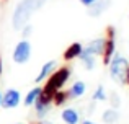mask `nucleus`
<instances>
[{
    "label": "nucleus",
    "mask_w": 129,
    "mask_h": 124,
    "mask_svg": "<svg viewBox=\"0 0 129 124\" xmlns=\"http://www.w3.org/2000/svg\"><path fill=\"white\" fill-rule=\"evenodd\" d=\"M46 2L47 0H20L12 13V28L15 31H20L25 25L29 23L33 13L41 10Z\"/></svg>",
    "instance_id": "nucleus-1"
},
{
    "label": "nucleus",
    "mask_w": 129,
    "mask_h": 124,
    "mask_svg": "<svg viewBox=\"0 0 129 124\" xmlns=\"http://www.w3.org/2000/svg\"><path fill=\"white\" fill-rule=\"evenodd\" d=\"M70 77H72V69L69 65H60L47 77L43 82V95L51 96L52 98L54 93L62 90L64 87L69 83Z\"/></svg>",
    "instance_id": "nucleus-2"
},
{
    "label": "nucleus",
    "mask_w": 129,
    "mask_h": 124,
    "mask_svg": "<svg viewBox=\"0 0 129 124\" xmlns=\"http://www.w3.org/2000/svg\"><path fill=\"white\" fill-rule=\"evenodd\" d=\"M127 67H129V61L124 56H121L119 52H116L111 59V62L108 64V72H110L111 80L118 85H126Z\"/></svg>",
    "instance_id": "nucleus-3"
},
{
    "label": "nucleus",
    "mask_w": 129,
    "mask_h": 124,
    "mask_svg": "<svg viewBox=\"0 0 129 124\" xmlns=\"http://www.w3.org/2000/svg\"><path fill=\"white\" fill-rule=\"evenodd\" d=\"M105 49L103 54H101V61H103V65L108 67V64L111 62L113 56L116 54V28L114 26H106V34H105Z\"/></svg>",
    "instance_id": "nucleus-4"
},
{
    "label": "nucleus",
    "mask_w": 129,
    "mask_h": 124,
    "mask_svg": "<svg viewBox=\"0 0 129 124\" xmlns=\"http://www.w3.org/2000/svg\"><path fill=\"white\" fill-rule=\"evenodd\" d=\"M31 52H33L31 43H29L28 39H20L15 44V48H13L12 61L15 64H18V65H25V64H28L29 59H31Z\"/></svg>",
    "instance_id": "nucleus-5"
},
{
    "label": "nucleus",
    "mask_w": 129,
    "mask_h": 124,
    "mask_svg": "<svg viewBox=\"0 0 129 124\" xmlns=\"http://www.w3.org/2000/svg\"><path fill=\"white\" fill-rule=\"evenodd\" d=\"M33 108H35L36 118H38L39 121H43V119H46V116L49 114L51 109H52V98H51V96L43 95V92H41V95H39L38 100L35 101Z\"/></svg>",
    "instance_id": "nucleus-6"
},
{
    "label": "nucleus",
    "mask_w": 129,
    "mask_h": 124,
    "mask_svg": "<svg viewBox=\"0 0 129 124\" xmlns=\"http://www.w3.org/2000/svg\"><path fill=\"white\" fill-rule=\"evenodd\" d=\"M21 105V93L16 88H8L3 92L2 96V108L5 109H15Z\"/></svg>",
    "instance_id": "nucleus-7"
},
{
    "label": "nucleus",
    "mask_w": 129,
    "mask_h": 124,
    "mask_svg": "<svg viewBox=\"0 0 129 124\" xmlns=\"http://www.w3.org/2000/svg\"><path fill=\"white\" fill-rule=\"evenodd\" d=\"M60 119L64 124H80L82 122V111L74 106H67L60 113Z\"/></svg>",
    "instance_id": "nucleus-8"
},
{
    "label": "nucleus",
    "mask_w": 129,
    "mask_h": 124,
    "mask_svg": "<svg viewBox=\"0 0 129 124\" xmlns=\"http://www.w3.org/2000/svg\"><path fill=\"white\" fill-rule=\"evenodd\" d=\"M111 3H113V0H96L93 5H90L87 8L88 16H90V18H100V16L111 7Z\"/></svg>",
    "instance_id": "nucleus-9"
},
{
    "label": "nucleus",
    "mask_w": 129,
    "mask_h": 124,
    "mask_svg": "<svg viewBox=\"0 0 129 124\" xmlns=\"http://www.w3.org/2000/svg\"><path fill=\"white\" fill-rule=\"evenodd\" d=\"M105 41H106L105 36H101V38H93L83 46V49H85L87 52H90L91 56H95V57H101L103 49H105Z\"/></svg>",
    "instance_id": "nucleus-10"
},
{
    "label": "nucleus",
    "mask_w": 129,
    "mask_h": 124,
    "mask_svg": "<svg viewBox=\"0 0 129 124\" xmlns=\"http://www.w3.org/2000/svg\"><path fill=\"white\" fill-rule=\"evenodd\" d=\"M57 69V62L54 61H47V62H44L43 65H41V69H39V72H38V75L35 77V83L36 85H41V83L44 82V80L47 78V77L51 75V73L54 72V70Z\"/></svg>",
    "instance_id": "nucleus-11"
},
{
    "label": "nucleus",
    "mask_w": 129,
    "mask_h": 124,
    "mask_svg": "<svg viewBox=\"0 0 129 124\" xmlns=\"http://www.w3.org/2000/svg\"><path fill=\"white\" fill-rule=\"evenodd\" d=\"M83 51V44L79 41L72 43V44H69V48L64 51V61L66 62H72V61H77L79 59V56L82 54Z\"/></svg>",
    "instance_id": "nucleus-12"
},
{
    "label": "nucleus",
    "mask_w": 129,
    "mask_h": 124,
    "mask_svg": "<svg viewBox=\"0 0 129 124\" xmlns=\"http://www.w3.org/2000/svg\"><path fill=\"white\" fill-rule=\"evenodd\" d=\"M67 92H69V98L70 100H80L87 93V83L83 82V80H75Z\"/></svg>",
    "instance_id": "nucleus-13"
},
{
    "label": "nucleus",
    "mask_w": 129,
    "mask_h": 124,
    "mask_svg": "<svg viewBox=\"0 0 129 124\" xmlns=\"http://www.w3.org/2000/svg\"><path fill=\"white\" fill-rule=\"evenodd\" d=\"M41 92H43V87H41V85H35L33 88H29L28 92H26L25 98H21L23 105H25L26 108H29V106H33V105H35V101L38 100V96L41 95Z\"/></svg>",
    "instance_id": "nucleus-14"
},
{
    "label": "nucleus",
    "mask_w": 129,
    "mask_h": 124,
    "mask_svg": "<svg viewBox=\"0 0 129 124\" xmlns=\"http://www.w3.org/2000/svg\"><path fill=\"white\" fill-rule=\"evenodd\" d=\"M79 61L82 62V65H83L85 70H95V69H96V57L91 56L90 52H87L85 49H83L82 54L79 56Z\"/></svg>",
    "instance_id": "nucleus-15"
},
{
    "label": "nucleus",
    "mask_w": 129,
    "mask_h": 124,
    "mask_svg": "<svg viewBox=\"0 0 129 124\" xmlns=\"http://www.w3.org/2000/svg\"><path fill=\"white\" fill-rule=\"evenodd\" d=\"M101 121L103 124H116L119 121V111L114 108H106L101 113Z\"/></svg>",
    "instance_id": "nucleus-16"
},
{
    "label": "nucleus",
    "mask_w": 129,
    "mask_h": 124,
    "mask_svg": "<svg viewBox=\"0 0 129 124\" xmlns=\"http://www.w3.org/2000/svg\"><path fill=\"white\" fill-rule=\"evenodd\" d=\"M67 101H70V98H69V92L67 90H59V92H56L54 93V96H52V105L54 106H62V105H66Z\"/></svg>",
    "instance_id": "nucleus-17"
},
{
    "label": "nucleus",
    "mask_w": 129,
    "mask_h": 124,
    "mask_svg": "<svg viewBox=\"0 0 129 124\" xmlns=\"http://www.w3.org/2000/svg\"><path fill=\"white\" fill-rule=\"evenodd\" d=\"M91 100H93V101H106L108 100V92H106V87H105L103 83L96 85L93 95H91Z\"/></svg>",
    "instance_id": "nucleus-18"
},
{
    "label": "nucleus",
    "mask_w": 129,
    "mask_h": 124,
    "mask_svg": "<svg viewBox=\"0 0 129 124\" xmlns=\"http://www.w3.org/2000/svg\"><path fill=\"white\" fill-rule=\"evenodd\" d=\"M108 103H110V108H114V109H119L121 106V96L118 92H110L108 93Z\"/></svg>",
    "instance_id": "nucleus-19"
},
{
    "label": "nucleus",
    "mask_w": 129,
    "mask_h": 124,
    "mask_svg": "<svg viewBox=\"0 0 129 124\" xmlns=\"http://www.w3.org/2000/svg\"><path fill=\"white\" fill-rule=\"evenodd\" d=\"M33 29H35V28H33V25H29V23H28V25H25L21 29H20V33H21V38H23V39H28L29 36L33 34Z\"/></svg>",
    "instance_id": "nucleus-20"
},
{
    "label": "nucleus",
    "mask_w": 129,
    "mask_h": 124,
    "mask_svg": "<svg viewBox=\"0 0 129 124\" xmlns=\"http://www.w3.org/2000/svg\"><path fill=\"white\" fill-rule=\"evenodd\" d=\"M95 108H96V101H93V100H91V101H90V103L87 105V108H85L87 114H91V113L95 111Z\"/></svg>",
    "instance_id": "nucleus-21"
},
{
    "label": "nucleus",
    "mask_w": 129,
    "mask_h": 124,
    "mask_svg": "<svg viewBox=\"0 0 129 124\" xmlns=\"http://www.w3.org/2000/svg\"><path fill=\"white\" fill-rule=\"evenodd\" d=\"M79 2L82 3L83 7H87V8H88V7H90V5H93V3L96 2V0H79Z\"/></svg>",
    "instance_id": "nucleus-22"
},
{
    "label": "nucleus",
    "mask_w": 129,
    "mask_h": 124,
    "mask_svg": "<svg viewBox=\"0 0 129 124\" xmlns=\"http://www.w3.org/2000/svg\"><path fill=\"white\" fill-rule=\"evenodd\" d=\"M80 124H98V122H95V121H91V119H83Z\"/></svg>",
    "instance_id": "nucleus-23"
},
{
    "label": "nucleus",
    "mask_w": 129,
    "mask_h": 124,
    "mask_svg": "<svg viewBox=\"0 0 129 124\" xmlns=\"http://www.w3.org/2000/svg\"><path fill=\"white\" fill-rule=\"evenodd\" d=\"M2 73H3V59L0 56V77H2Z\"/></svg>",
    "instance_id": "nucleus-24"
},
{
    "label": "nucleus",
    "mask_w": 129,
    "mask_h": 124,
    "mask_svg": "<svg viewBox=\"0 0 129 124\" xmlns=\"http://www.w3.org/2000/svg\"><path fill=\"white\" fill-rule=\"evenodd\" d=\"M39 124H54V122H52V121H47V119H43Z\"/></svg>",
    "instance_id": "nucleus-25"
},
{
    "label": "nucleus",
    "mask_w": 129,
    "mask_h": 124,
    "mask_svg": "<svg viewBox=\"0 0 129 124\" xmlns=\"http://www.w3.org/2000/svg\"><path fill=\"white\" fill-rule=\"evenodd\" d=\"M126 85H129V67H127V72H126Z\"/></svg>",
    "instance_id": "nucleus-26"
},
{
    "label": "nucleus",
    "mask_w": 129,
    "mask_h": 124,
    "mask_svg": "<svg viewBox=\"0 0 129 124\" xmlns=\"http://www.w3.org/2000/svg\"><path fill=\"white\" fill-rule=\"evenodd\" d=\"M2 96H3V92L0 90V108H2Z\"/></svg>",
    "instance_id": "nucleus-27"
},
{
    "label": "nucleus",
    "mask_w": 129,
    "mask_h": 124,
    "mask_svg": "<svg viewBox=\"0 0 129 124\" xmlns=\"http://www.w3.org/2000/svg\"><path fill=\"white\" fill-rule=\"evenodd\" d=\"M12 124H23V122H12Z\"/></svg>",
    "instance_id": "nucleus-28"
}]
</instances>
